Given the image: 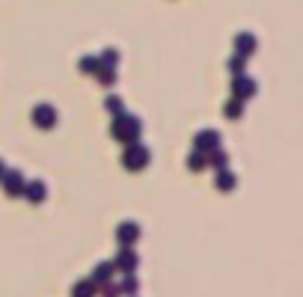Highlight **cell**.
<instances>
[{
	"label": "cell",
	"mask_w": 303,
	"mask_h": 297,
	"mask_svg": "<svg viewBox=\"0 0 303 297\" xmlns=\"http://www.w3.org/2000/svg\"><path fill=\"white\" fill-rule=\"evenodd\" d=\"M36 122H39V125H51V122H54V113H51V107H39V113H36Z\"/></svg>",
	"instance_id": "obj_1"
}]
</instances>
